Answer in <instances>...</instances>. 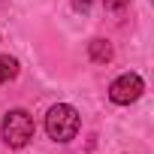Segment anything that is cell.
<instances>
[{
    "instance_id": "obj_1",
    "label": "cell",
    "mask_w": 154,
    "mask_h": 154,
    "mask_svg": "<svg viewBox=\"0 0 154 154\" xmlns=\"http://www.w3.org/2000/svg\"><path fill=\"white\" fill-rule=\"evenodd\" d=\"M79 127H82V118H79V112H75L69 103H57V106H51L48 115H45V133H48L54 142H69V139H75Z\"/></svg>"
},
{
    "instance_id": "obj_2",
    "label": "cell",
    "mask_w": 154,
    "mask_h": 154,
    "mask_svg": "<svg viewBox=\"0 0 154 154\" xmlns=\"http://www.w3.org/2000/svg\"><path fill=\"white\" fill-rule=\"evenodd\" d=\"M0 133H3V142L9 148H24L33 139V118L24 109H9L3 115V124H0Z\"/></svg>"
},
{
    "instance_id": "obj_3",
    "label": "cell",
    "mask_w": 154,
    "mask_h": 154,
    "mask_svg": "<svg viewBox=\"0 0 154 154\" xmlns=\"http://www.w3.org/2000/svg\"><path fill=\"white\" fill-rule=\"evenodd\" d=\"M142 91H145L142 75L124 72V75H118V79L109 85V100L118 103V106H130V103H136V100L142 97Z\"/></svg>"
},
{
    "instance_id": "obj_4",
    "label": "cell",
    "mask_w": 154,
    "mask_h": 154,
    "mask_svg": "<svg viewBox=\"0 0 154 154\" xmlns=\"http://www.w3.org/2000/svg\"><path fill=\"white\" fill-rule=\"evenodd\" d=\"M88 57H91L94 63H109V60L115 57V48H112L109 39H91V42H88Z\"/></svg>"
},
{
    "instance_id": "obj_5",
    "label": "cell",
    "mask_w": 154,
    "mask_h": 154,
    "mask_svg": "<svg viewBox=\"0 0 154 154\" xmlns=\"http://www.w3.org/2000/svg\"><path fill=\"white\" fill-rule=\"evenodd\" d=\"M15 75H18V60L9 57V54H3V57H0V85L12 82Z\"/></svg>"
},
{
    "instance_id": "obj_6",
    "label": "cell",
    "mask_w": 154,
    "mask_h": 154,
    "mask_svg": "<svg viewBox=\"0 0 154 154\" xmlns=\"http://www.w3.org/2000/svg\"><path fill=\"white\" fill-rule=\"evenodd\" d=\"M127 3H130V0H103V6H106L109 12H121Z\"/></svg>"
},
{
    "instance_id": "obj_7",
    "label": "cell",
    "mask_w": 154,
    "mask_h": 154,
    "mask_svg": "<svg viewBox=\"0 0 154 154\" xmlns=\"http://www.w3.org/2000/svg\"><path fill=\"white\" fill-rule=\"evenodd\" d=\"M91 6H94V0H72L75 12H91Z\"/></svg>"
}]
</instances>
